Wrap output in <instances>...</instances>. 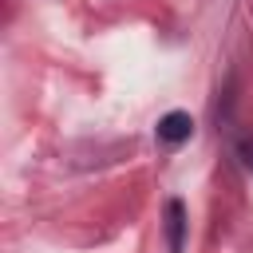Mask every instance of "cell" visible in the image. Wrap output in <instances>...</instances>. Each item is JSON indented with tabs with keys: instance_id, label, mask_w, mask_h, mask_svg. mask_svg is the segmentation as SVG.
Returning a JSON list of instances; mask_svg holds the SVG:
<instances>
[{
	"instance_id": "6da1fadb",
	"label": "cell",
	"mask_w": 253,
	"mask_h": 253,
	"mask_svg": "<svg viewBox=\"0 0 253 253\" xmlns=\"http://www.w3.org/2000/svg\"><path fill=\"white\" fill-rule=\"evenodd\" d=\"M154 134H158V142H166V146L186 142V138L194 134V119H190V111H170V115H162L158 126H154Z\"/></svg>"
},
{
	"instance_id": "3957f363",
	"label": "cell",
	"mask_w": 253,
	"mask_h": 253,
	"mask_svg": "<svg viewBox=\"0 0 253 253\" xmlns=\"http://www.w3.org/2000/svg\"><path fill=\"white\" fill-rule=\"evenodd\" d=\"M233 150H237V158H241V166H245V170H253V130H245V134H237V142H233Z\"/></svg>"
},
{
	"instance_id": "7a4b0ae2",
	"label": "cell",
	"mask_w": 253,
	"mask_h": 253,
	"mask_svg": "<svg viewBox=\"0 0 253 253\" xmlns=\"http://www.w3.org/2000/svg\"><path fill=\"white\" fill-rule=\"evenodd\" d=\"M186 241V206L178 198L166 202V253H182Z\"/></svg>"
}]
</instances>
